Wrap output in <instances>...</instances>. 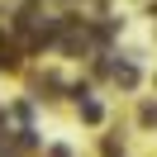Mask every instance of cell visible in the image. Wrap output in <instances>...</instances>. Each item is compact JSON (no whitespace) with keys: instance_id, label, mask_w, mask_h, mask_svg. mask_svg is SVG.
Instances as JSON below:
<instances>
[{"instance_id":"obj_4","label":"cell","mask_w":157,"mask_h":157,"mask_svg":"<svg viewBox=\"0 0 157 157\" xmlns=\"http://www.w3.org/2000/svg\"><path fill=\"white\" fill-rule=\"evenodd\" d=\"M143 124H157V105H143Z\"/></svg>"},{"instance_id":"obj_2","label":"cell","mask_w":157,"mask_h":157,"mask_svg":"<svg viewBox=\"0 0 157 157\" xmlns=\"http://www.w3.org/2000/svg\"><path fill=\"white\" fill-rule=\"evenodd\" d=\"M81 119H86V124H95V119H100V105H95V100H81Z\"/></svg>"},{"instance_id":"obj_1","label":"cell","mask_w":157,"mask_h":157,"mask_svg":"<svg viewBox=\"0 0 157 157\" xmlns=\"http://www.w3.org/2000/svg\"><path fill=\"white\" fill-rule=\"evenodd\" d=\"M114 81L119 86H138V71L133 67H114Z\"/></svg>"},{"instance_id":"obj_3","label":"cell","mask_w":157,"mask_h":157,"mask_svg":"<svg viewBox=\"0 0 157 157\" xmlns=\"http://www.w3.org/2000/svg\"><path fill=\"white\" fill-rule=\"evenodd\" d=\"M0 67H14V48H10L5 38H0Z\"/></svg>"}]
</instances>
